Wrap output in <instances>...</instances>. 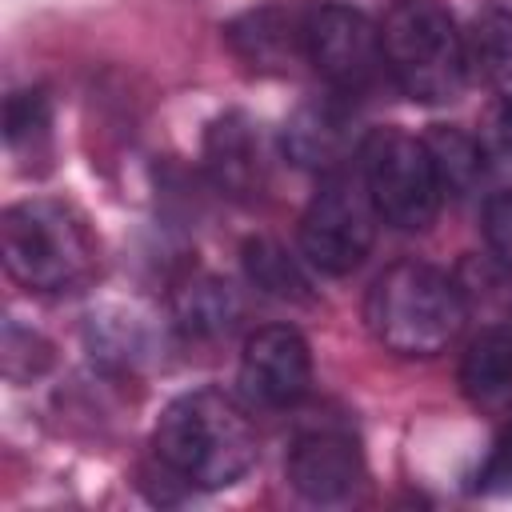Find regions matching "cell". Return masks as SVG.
I'll use <instances>...</instances> for the list:
<instances>
[{"instance_id":"cell-1","label":"cell","mask_w":512,"mask_h":512,"mask_svg":"<svg viewBox=\"0 0 512 512\" xmlns=\"http://www.w3.org/2000/svg\"><path fill=\"white\" fill-rule=\"evenodd\" d=\"M152 452L168 476L196 488H228L256 464V428L248 412L220 388L176 396L152 432Z\"/></svg>"},{"instance_id":"cell-2","label":"cell","mask_w":512,"mask_h":512,"mask_svg":"<svg viewBox=\"0 0 512 512\" xmlns=\"http://www.w3.org/2000/svg\"><path fill=\"white\" fill-rule=\"evenodd\" d=\"M468 304L460 284L420 260L384 268L364 300V324L380 348L404 360L440 356L464 328Z\"/></svg>"},{"instance_id":"cell-3","label":"cell","mask_w":512,"mask_h":512,"mask_svg":"<svg viewBox=\"0 0 512 512\" xmlns=\"http://www.w3.org/2000/svg\"><path fill=\"white\" fill-rule=\"evenodd\" d=\"M0 256L16 284L32 292H68L96 268V240L68 200L32 196L0 216Z\"/></svg>"},{"instance_id":"cell-4","label":"cell","mask_w":512,"mask_h":512,"mask_svg":"<svg viewBox=\"0 0 512 512\" xmlns=\"http://www.w3.org/2000/svg\"><path fill=\"white\" fill-rule=\"evenodd\" d=\"M384 64L396 88L420 104L456 100L468 80V44L440 0H392L380 20Z\"/></svg>"},{"instance_id":"cell-5","label":"cell","mask_w":512,"mask_h":512,"mask_svg":"<svg viewBox=\"0 0 512 512\" xmlns=\"http://www.w3.org/2000/svg\"><path fill=\"white\" fill-rule=\"evenodd\" d=\"M356 156H360V176H364V188L380 220L404 232L428 228L436 220L444 192H440L424 140L400 128H372L360 136Z\"/></svg>"},{"instance_id":"cell-6","label":"cell","mask_w":512,"mask_h":512,"mask_svg":"<svg viewBox=\"0 0 512 512\" xmlns=\"http://www.w3.org/2000/svg\"><path fill=\"white\" fill-rule=\"evenodd\" d=\"M376 220L380 212L360 172H324L300 216V256L328 276H344L372 252Z\"/></svg>"},{"instance_id":"cell-7","label":"cell","mask_w":512,"mask_h":512,"mask_svg":"<svg viewBox=\"0 0 512 512\" xmlns=\"http://www.w3.org/2000/svg\"><path fill=\"white\" fill-rule=\"evenodd\" d=\"M304 56L332 92L352 100L372 92L388 72L380 24L344 4H328L304 20Z\"/></svg>"},{"instance_id":"cell-8","label":"cell","mask_w":512,"mask_h":512,"mask_svg":"<svg viewBox=\"0 0 512 512\" xmlns=\"http://www.w3.org/2000/svg\"><path fill=\"white\" fill-rule=\"evenodd\" d=\"M312 384V356L296 328L268 324L244 340L240 392L260 408H292Z\"/></svg>"},{"instance_id":"cell-9","label":"cell","mask_w":512,"mask_h":512,"mask_svg":"<svg viewBox=\"0 0 512 512\" xmlns=\"http://www.w3.org/2000/svg\"><path fill=\"white\" fill-rule=\"evenodd\" d=\"M356 112H352V96L340 92H324L304 100L288 124H284V152L292 164L300 168H316V172H336L344 164V156L356 144ZM360 148V144H356Z\"/></svg>"},{"instance_id":"cell-10","label":"cell","mask_w":512,"mask_h":512,"mask_svg":"<svg viewBox=\"0 0 512 512\" xmlns=\"http://www.w3.org/2000/svg\"><path fill=\"white\" fill-rule=\"evenodd\" d=\"M288 480L304 500H316V504L352 496L356 484L364 480V460L356 440L336 428H316L296 436L288 452Z\"/></svg>"},{"instance_id":"cell-11","label":"cell","mask_w":512,"mask_h":512,"mask_svg":"<svg viewBox=\"0 0 512 512\" xmlns=\"http://www.w3.org/2000/svg\"><path fill=\"white\" fill-rule=\"evenodd\" d=\"M204 168L216 180V188H224L228 196L236 200L260 196L268 180V152L260 124L244 112H224L220 120H212L204 132Z\"/></svg>"},{"instance_id":"cell-12","label":"cell","mask_w":512,"mask_h":512,"mask_svg":"<svg viewBox=\"0 0 512 512\" xmlns=\"http://www.w3.org/2000/svg\"><path fill=\"white\" fill-rule=\"evenodd\" d=\"M228 48L256 72H284L296 56H304V24H296L280 8H252L224 28Z\"/></svg>"},{"instance_id":"cell-13","label":"cell","mask_w":512,"mask_h":512,"mask_svg":"<svg viewBox=\"0 0 512 512\" xmlns=\"http://www.w3.org/2000/svg\"><path fill=\"white\" fill-rule=\"evenodd\" d=\"M460 388L476 404H500L512 396V324H488L460 360Z\"/></svg>"},{"instance_id":"cell-14","label":"cell","mask_w":512,"mask_h":512,"mask_svg":"<svg viewBox=\"0 0 512 512\" xmlns=\"http://www.w3.org/2000/svg\"><path fill=\"white\" fill-rule=\"evenodd\" d=\"M172 312L188 336H220L240 320V292L228 280L200 276L176 292Z\"/></svg>"},{"instance_id":"cell-15","label":"cell","mask_w":512,"mask_h":512,"mask_svg":"<svg viewBox=\"0 0 512 512\" xmlns=\"http://www.w3.org/2000/svg\"><path fill=\"white\" fill-rule=\"evenodd\" d=\"M424 148L432 156V168H436V180H440V192L444 196H468L480 176H484V144L460 128H448V124H436L428 136H424Z\"/></svg>"},{"instance_id":"cell-16","label":"cell","mask_w":512,"mask_h":512,"mask_svg":"<svg viewBox=\"0 0 512 512\" xmlns=\"http://www.w3.org/2000/svg\"><path fill=\"white\" fill-rule=\"evenodd\" d=\"M464 44H468V68H476L496 92L512 96V16L484 12L464 36Z\"/></svg>"},{"instance_id":"cell-17","label":"cell","mask_w":512,"mask_h":512,"mask_svg":"<svg viewBox=\"0 0 512 512\" xmlns=\"http://www.w3.org/2000/svg\"><path fill=\"white\" fill-rule=\"evenodd\" d=\"M244 268H248V280L268 296H280V300H304L308 296L304 272L296 268L288 248L268 240V236H256L244 244Z\"/></svg>"},{"instance_id":"cell-18","label":"cell","mask_w":512,"mask_h":512,"mask_svg":"<svg viewBox=\"0 0 512 512\" xmlns=\"http://www.w3.org/2000/svg\"><path fill=\"white\" fill-rule=\"evenodd\" d=\"M48 124H52V100H48L44 88H20V92L8 96V104H4V140L12 148L44 140Z\"/></svg>"},{"instance_id":"cell-19","label":"cell","mask_w":512,"mask_h":512,"mask_svg":"<svg viewBox=\"0 0 512 512\" xmlns=\"http://www.w3.org/2000/svg\"><path fill=\"white\" fill-rule=\"evenodd\" d=\"M484 236H488V248L496 252V260H504L512 268V188L484 200Z\"/></svg>"},{"instance_id":"cell-20","label":"cell","mask_w":512,"mask_h":512,"mask_svg":"<svg viewBox=\"0 0 512 512\" xmlns=\"http://www.w3.org/2000/svg\"><path fill=\"white\" fill-rule=\"evenodd\" d=\"M484 140H488L484 152H492L504 168H512V96H504V104L488 116V132H484Z\"/></svg>"},{"instance_id":"cell-21","label":"cell","mask_w":512,"mask_h":512,"mask_svg":"<svg viewBox=\"0 0 512 512\" xmlns=\"http://www.w3.org/2000/svg\"><path fill=\"white\" fill-rule=\"evenodd\" d=\"M480 484H484V488H508V484H512V424H508V428L500 432V440L492 444V456L484 460Z\"/></svg>"}]
</instances>
